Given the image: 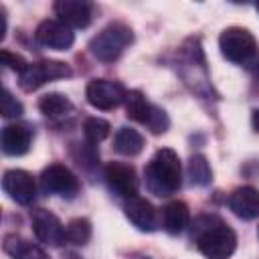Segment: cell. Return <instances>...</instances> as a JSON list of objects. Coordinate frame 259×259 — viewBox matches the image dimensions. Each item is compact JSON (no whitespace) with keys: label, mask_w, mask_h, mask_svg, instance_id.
<instances>
[{"label":"cell","mask_w":259,"mask_h":259,"mask_svg":"<svg viewBox=\"0 0 259 259\" xmlns=\"http://www.w3.org/2000/svg\"><path fill=\"white\" fill-rule=\"evenodd\" d=\"M105 182L109 190L121 198H134L138 196V176L134 166L123 162H109L105 166Z\"/></svg>","instance_id":"cell-8"},{"label":"cell","mask_w":259,"mask_h":259,"mask_svg":"<svg viewBox=\"0 0 259 259\" xmlns=\"http://www.w3.org/2000/svg\"><path fill=\"white\" fill-rule=\"evenodd\" d=\"M188 219H190L188 206L180 200L168 202L162 208V225H164V231L170 235H180L188 227Z\"/></svg>","instance_id":"cell-16"},{"label":"cell","mask_w":259,"mask_h":259,"mask_svg":"<svg viewBox=\"0 0 259 259\" xmlns=\"http://www.w3.org/2000/svg\"><path fill=\"white\" fill-rule=\"evenodd\" d=\"M125 95H127L125 87L111 79H91L85 89V97L89 105L103 111L115 109L117 105H121L125 101Z\"/></svg>","instance_id":"cell-6"},{"label":"cell","mask_w":259,"mask_h":259,"mask_svg":"<svg viewBox=\"0 0 259 259\" xmlns=\"http://www.w3.org/2000/svg\"><path fill=\"white\" fill-rule=\"evenodd\" d=\"M186 170H188L190 184H194V186H206L212 180V170H210V166H208V162H206V158L202 154L190 156Z\"/></svg>","instance_id":"cell-21"},{"label":"cell","mask_w":259,"mask_h":259,"mask_svg":"<svg viewBox=\"0 0 259 259\" xmlns=\"http://www.w3.org/2000/svg\"><path fill=\"white\" fill-rule=\"evenodd\" d=\"M192 239L206 259H229L237 249L235 231L214 214H202L194 221Z\"/></svg>","instance_id":"cell-1"},{"label":"cell","mask_w":259,"mask_h":259,"mask_svg":"<svg viewBox=\"0 0 259 259\" xmlns=\"http://www.w3.org/2000/svg\"><path fill=\"white\" fill-rule=\"evenodd\" d=\"M4 251L12 259H49L40 247L32 245L30 241H26L22 237H16V235L4 237Z\"/></svg>","instance_id":"cell-17"},{"label":"cell","mask_w":259,"mask_h":259,"mask_svg":"<svg viewBox=\"0 0 259 259\" xmlns=\"http://www.w3.org/2000/svg\"><path fill=\"white\" fill-rule=\"evenodd\" d=\"M113 148L121 156H138L144 150V136L134 127H119L113 138Z\"/></svg>","instance_id":"cell-18"},{"label":"cell","mask_w":259,"mask_h":259,"mask_svg":"<svg viewBox=\"0 0 259 259\" xmlns=\"http://www.w3.org/2000/svg\"><path fill=\"white\" fill-rule=\"evenodd\" d=\"M134 40V32L123 22H111L101 32H97L89 42V53L103 63L115 61Z\"/></svg>","instance_id":"cell-3"},{"label":"cell","mask_w":259,"mask_h":259,"mask_svg":"<svg viewBox=\"0 0 259 259\" xmlns=\"http://www.w3.org/2000/svg\"><path fill=\"white\" fill-rule=\"evenodd\" d=\"M40 188L47 194L73 198L79 192V180L65 164H51L40 174Z\"/></svg>","instance_id":"cell-7"},{"label":"cell","mask_w":259,"mask_h":259,"mask_svg":"<svg viewBox=\"0 0 259 259\" xmlns=\"http://www.w3.org/2000/svg\"><path fill=\"white\" fill-rule=\"evenodd\" d=\"M2 188L4 192L18 204H30L36 194V184L32 174L26 170H6L2 178Z\"/></svg>","instance_id":"cell-10"},{"label":"cell","mask_w":259,"mask_h":259,"mask_svg":"<svg viewBox=\"0 0 259 259\" xmlns=\"http://www.w3.org/2000/svg\"><path fill=\"white\" fill-rule=\"evenodd\" d=\"M125 115L134 121H140V123H148L150 115H152V109L154 105L144 97L142 91H127L125 95Z\"/></svg>","instance_id":"cell-19"},{"label":"cell","mask_w":259,"mask_h":259,"mask_svg":"<svg viewBox=\"0 0 259 259\" xmlns=\"http://www.w3.org/2000/svg\"><path fill=\"white\" fill-rule=\"evenodd\" d=\"M36 40L55 51H69L75 42V34L61 20H42L36 28Z\"/></svg>","instance_id":"cell-11"},{"label":"cell","mask_w":259,"mask_h":259,"mask_svg":"<svg viewBox=\"0 0 259 259\" xmlns=\"http://www.w3.org/2000/svg\"><path fill=\"white\" fill-rule=\"evenodd\" d=\"M53 8L59 20L69 28H85L93 16V6L83 0H59Z\"/></svg>","instance_id":"cell-12"},{"label":"cell","mask_w":259,"mask_h":259,"mask_svg":"<svg viewBox=\"0 0 259 259\" xmlns=\"http://www.w3.org/2000/svg\"><path fill=\"white\" fill-rule=\"evenodd\" d=\"M111 132V125L109 121L101 119V117H87L85 123H83V134H85V140L89 144H99L103 142Z\"/></svg>","instance_id":"cell-22"},{"label":"cell","mask_w":259,"mask_h":259,"mask_svg":"<svg viewBox=\"0 0 259 259\" xmlns=\"http://www.w3.org/2000/svg\"><path fill=\"white\" fill-rule=\"evenodd\" d=\"M251 121H253L255 132H259V109H253V117H251Z\"/></svg>","instance_id":"cell-27"},{"label":"cell","mask_w":259,"mask_h":259,"mask_svg":"<svg viewBox=\"0 0 259 259\" xmlns=\"http://www.w3.org/2000/svg\"><path fill=\"white\" fill-rule=\"evenodd\" d=\"M69 75H71L69 65L61 61H38V63H28V67L18 75V85L24 91H36L47 81L63 79Z\"/></svg>","instance_id":"cell-5"},{"label":"cell","mask_w":259,"mask_h":259,"mask_svg":"<svg viewBox=\"0 0 259 259\" xmlns=\"http://www.w3.org/2000/svg\"><path fill=\"white\" fill-rule=\"evenodd\" d=\"M32 132L24 123H10L2 130V150L8 156H22L28 152Z\"/></svg>","instance_id":"cell-15"},{"label":"cell","mask_w":259,"mask_h":259,"mask_svg":"<svg viewBox=\"0 0 259 259\" xmlns=\"http://www.w3.org/2000/svg\"><path fill=\"white\" fill-rule=\"evenodd\" d=\"M229 208L243 221L259 217V190L253 186H239L229 196Z\"/></svg>","instance_id":"cell-13"},{"label":"cell","mask_w":259,"mask_h":259,"mask_svg":"<svg viewBox=\"0 0 259 259\" xmlns=\"http://www.w3.org/2000/svg\"><path fill=\"white\" fill-rule=\"evenodd\" d=\"M0 111H2L4 117H20L24 113V107L8 89H4L2 99H0Z\"/></svg>","instance_id":"cell-24"},{"label":"cell","mask_w":259,"mask_h":259,"mask_svg":"<svg viewBox=\"0 0 259 259\" xmlns=\"http://www.w3.org/2000/svg\"><path fill=\"white\" fill-rule=\"evenodd\" d=\"M123 212L136 229L146 231V233L156 229V210L146 198H142V196L127 198L123 204Z\"/></svg>","instance_id":"cell-14"},{"label":"cell","mask_w":259,"mask_h":259,"mask_svg":"<svg viewBox=\"0 0 259 259\" xmlns=\"http://www.w3.org/2000/svg\"><path fill=\"white\" fill-rule=\"evenodd\" d=\"M144 182L146 188L156 196L174 194L182 184V166L178 154L170 148L158 150L144 168Z\"/></svg>","instance_id":"cell-2"},{"label":"cell","mask_w":259,"mask_h":259,"mask_svg":"<svg viewBox=\"0 0 259 259\" xmlns=\"http://www.w3.org/2000/svg\"><path fill=\"white\" fill-rule=\"evenodd\" d=\"M0 57H2V63H4L8 69L16 71L18 75H20V73H22V71L28 67V63H26V61H24L20 55H16V53H10V51H6V49L0 53Z\"/></svg>","instance_id":"cell-26"},{"label":"cell","mask_w":259,"mask_h":259,"mask_svg":"<svg viewBox=\"0 0 259 259\" xmlns=\"http://www.w3.org/2000/svg\"><path fill=\"white\" fill-rule=\"evenodd\" d=\"M38 109L47 117H63L73 109V105L63 93H47L38 99Z\"/></svg>","instance_id":"cell-20"},{"label":"cell","mask_w":259,"mask_h":259,"mask_svg":"<svg viewBox=\"0 0 259 259\" xmlns=\"http://www.w3.org/2000/svg\"><path fill=\"white\" fill-rule=\"evenodd\" d=\"M65 237L73 245H85L91 239V223L87 219H73L65 227Z\"/></svg>","instance_id":"cell-23"},{"label":"cell","mask_w":259,"mask_h":259,"mask_svg":"<svg viewBox=\"0 0 259 259\" xmlns=\"http://www.w3.org/2000/svg\"><path fill=\"white\" fill-rule=\"evenodd\" d=\"M146 125L150 127L152 134H164V132L168 130V125H170V119H168V115H166L164 109H160V107L154 105L152 115H150V119H148Z\"/></svg>","instance_id":"cell-25"},{"label":"cell","mask_w":259,"mask_h":259,"mask_svg":"<svg viewBox=\"0 0 259 259\" xmlns=\"http://www.w3.org/2000/svg\"><path fill=\"white\" fill-rule=\"evenodd\" d=\"M142 259H148V257H142Z\"/></svg>","instance_id":"cell-29"},{"label":"cell","mask_w":259,"mask_h":259,"mask_svg":"<svg viewBox=\"0 0 259 259\" xmlns=\"http://www.w3.org/2000/svg\"><path fill=\"white\" fill-rule=\"evenodd\" d=\"M255 8H257V12H259V2H257V4H255Z\"/></svg>","instance_id":"cell-28"},{"label":"cell","mask_w":259,"mask_h":259,"mask_svg":"<svg viewBox=\"0 0 259 259\" xmlns=\"http://www.w3.org/2000/svg\"><path fill=\"white\" fill-rule=\"evenodd\" d=\"M219 49L223 53V57L231 63H247L255 51H257V42L255 36L243 28V26H229L221 32L219 36Z\"/></svg>","instance_id":"cell-4"},{"label":"cell","mask_w":259,"mask_h":259,"mask_svg":"<svg viewBox=\"0 0 259 259\" xmlns=\"http://www.w3.org/2000/svg\"><path fill=\"white\" fill-rule=\"evenodd\" d=\"M32 231H34V237L49 247H59L67 241L65 227L61 225V221L45 208H36L32 212Z\"/></svg>","instance_id":"cell-9"}]
</instances>
